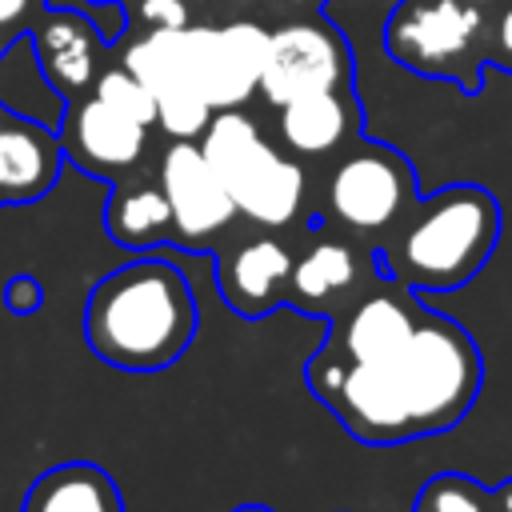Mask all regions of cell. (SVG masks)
Returning a JSON list of instances; mask_svg holds the SVG:
<instances>
[{"mask_svg":"<svg viewBox=\"0 0 512 512\" xmlns=\"http://www.w3.org/2000/svg\"><path fill=\"white\" fill-rule=\"evenodd\" d=\"M484 360L476 340L444 312L424 308L420 324L388 352L340 368L312 396L364 444H404L456 428L480 396Z\"/></svg>","mask_w":512,"mask_h":512,"instance_id":"1","label":"cell"},{"mask_svg":"<svg viewBox=\"0 0 512 512\" xmlns=\"http://www.w3.org/2000/svg\"><path fill=\"white\" fill-rule=\"evenodd\" d=\"M196 296L172 260L140 256L100 276L84 304L88 348L124 372L176 364L196 336Z\"/></svg>","mask_w":512,"mask_h":512,"instance_id":"2","label":"cell"},{"mask_svg":"<svg viewBox=\"0 0 512 512\" xmlns=\"http://www.w3.org/2000/svg\"><path fill=\"white\" fill-rule=\"evenodd\" d=\"M496 240V196L480 184H448L404 212V220L372 248V264L412 292H456L488 264Z\"/></svg>","mask_w":512,"mask_h":512,"instance_id":"3","label":"cell"},{"mask_svg":"<svg viewBox=\"0 0 512 512\" xmlns=\"http://www.w3.org/2000/svg\"><path fill=\"white\" fill-rule=\"evenodd\" d=\"M196 144L236 200L240 220L268 232H284L308 220L304 164L280 152L244 108H220Z\"/></svg>","mask_w":512,"mask_h":512,"instance_id":"4","label":"cell"},{"mask_svg":"<svg viewBox=\"0 0 512 512\" xmlns=\"http://www.w3.org/2000/svg\"><path fill=\"white\" fill-rule=\"evenodd\" d=\"M416 200H420V180L408 156L360 132L344 152L332 156L316 216L352 244L372 252Z\"/></svg>","mask_w":512,"mask_h":512,"instance_id":"5","label":"cell"},{"mask_svg":"<svg viewBox=\"0 0 512 512\" xmlns=\"http://www.w3.org/2000/svg\"><path fill=\"white\" fill-rule=\"evenodd\" d=\"M384 52L424 76L480 92L488 56V12L468 0H396L384 20Z\"/></svg>","mask_w":512,"mask_h":512,"instance_id":"6","label":"cell"},{"mask_svg":"<svg viewBox=\"0 0 512 512\" xmlns=\"http://www.w3.org/2000/svg\"><path fill=\"white\" fill-rule=\"evenodd\" d=\"M356 60L344 32L324 16H284L268 28V52L260 68V96L280 108L288 100L356 88Z\"/></svg>","mask_w":512,"mask_h":512,"instance_id":"7","label":"cell"},{"mask_svg":"<svg viewBox=\"0 0 512 512\" xmlns=\"http://www.w3.org/2000/svg\"><path fill=\"white\" fill-rule=\"evenodd\" d=\"M268 24L236 16L224 24H188V72L200 96L220 108H244L260 92Z\"/></svg>","mask_w":512,"mask_h":512,"instance_id":"8","label":"cell"},{"mask_svg":"<svg viewBox=\"0 0 512 512\" xmlns=\"http://www.w3.org/2000/svg\"><path fill=\"white\" fill-rule=\"evenodd\" d=\"M156 180L172 208V228L180 248H212L232 236L240 212L196 140H168L156 160Z\"/></svg>","mask_w":512,"mask_h":512,"instance_id":"9","label":"cell"},{"mask_svg":"<svg viewBox=\"0 0 512 512\" xmlns=\"http://www.w3.org/2000/svg\"><path fill=\"white\" fill-rule=\"evenodd\" d=\"M56 132H60L64 160L96 180H108V184L140 172V164L148 160V148H152V128L116 112L96 92L64 100Z\"/></svg>","mask_w":512,"mask_h":512,"instance_id":"10","label":"cell"},{"mask_svg":"<svg viewBox=\"0 0 512 512\" xmlns=\"http://www.w3.org/2000/svg\"><path fill=\"white\" fill-rule=\"evenodd\" d=\"M28 40H32L36 68H40L44 84L60 100L92 92L96 76L112 60L108 32L80 8H44L40 20L32 24Z\"/></svg>","mask_w":512,"mask_h":512,"instance_id":"11","label":"cell"},{"mask_svg":"<svg viewBox=\"0 0 512 512\" xmlns=\"http://www.w3.org/2000/svg\"><path fill=\"white\" fill-rule=\"evenodd\" d=\"M292 248L260 228L248 236H236L228 248H216V292L220 300L244 316V320H260L272 308L288 304V276H292Z\"/></svg>","mask_w":512,"mask_h":512,"instance_id":"12","label":"cell"},{"mask_svg":"<svg viewBox=\"0 0 512 512\" xmlns=\"http://www.w3.org/2000/svg\"><path fill=\"white\" fill-rule=\"evenodd\" d=\"M376 276L372 252L352 244L348 236L320 232L292 256L288 304L308 316H332Z\"/></svg>","mask_w":512,"mask_h":512,"instance_id":"13","label":"cell"},{"mask_svg":"<svg viewBox=\"0 0 512 512\" xmlns=\"http://www.w3.org/2000/svg\"><path fill=\"white\" fill-rule=\"evenodd\" d=\"M364 128L356 88L312 92L276 108V136L296 160H332Z\"/></svg>","mask_w":512,"mask_h":512,"instance_id":"14","label":"cell"},{"mask_svg":"<svg viewBox=\"0 0 512 512\" xmlns=\"http://www.w3.org/2000/svg\"><path fill=\"white\" fill-rule=\"evenodd\" d=\"M60 168H64L60 132L36 116L8 108L0 124V208L32 204L48 196L60 180Z\"/></svg>","mask_w":512,"mask_h":512,"instance_id":"15","label":"cell"},{"mask_svg":"<svg viewBox=\"0 0 512 512\" xmlns=\"http://www.w3.org/2000/svg\"><path fill=\"white\" fill-rule=\"evenodd\" d=\"M104 232L132 252H148L156 244H176V228H172V208L168 196L152 176H124L112 184L108 204H104Z\"/></svg>","mask_w":512,"mask_h":512,"instance_id":"16","label":"cell"},{"mask_svg":"<svg viewBox=\"0 0 512 512\" xmlns=\"http://www.w3.org/2000/svg\"><path fill=\"white\" fill-rule=\"evenodd\" d=\"M20 512H124V504L100 464L68 460L32 480Z\"/></svg>","mask_w":512,"mask_h":512,"instance_id":"17","label":"cell"},{"mask_svg":"<svg viewBox=\"0 0 512 512\" xmlns=\"http://www.w3.org/2000/svg\"><path fill=\"white\" fill-rule=\"evenodd\" d=\"M412 512H512V476L496 488H480L464 472H440L424 480Z\"/></svg>","mask_w":512,"mask_h":512,"instance_id":"18","label":"cell"},{"mask_svg":"<svg viewBox=\"0 0 512 512\" xmlns=\"http://www.w3.org/2000/svg\"><path fill=\"white\" fill-rule=\"evenodd\" d=\"M92 92H96L104 104H112L116 112H124V116H132V120L156 128V96H152V88H148L136 72H128L116 56L104 64V72L96 76Z\"/></svg>","mask_w":512,"mask_h":512,"instance_id":"19","label":"cell"},{"mask_svg":"<svg viewBox=\"0 0 512 512\" xmlns=\"http://www.w3.org/2000/svg\"><path fill=\"white\" fill-rule=\"evenodd\" d=\"M216 108L196 88H176L168 96H156V128L168 140H200Z\"/></svg>","mask_w":512,"mask_h":512,"instance_id":"20","label":"cell"},{"mask_svg":"<svg viewBox=\"0 0 512 512\" xmlns=\"http://www.w3.org/2000/svg\"><path fill=\"white\" fill-rule=\"evenodd\" d=\"M124 12L132 16V28H188L192 24V0H128Z\"/></svg>","mask_w":512,"mask_h":512,"instance_id":"21","label":"cell"},{"mask_svg":"<svg viewBox=\"0 0 512 512\" xmlns=\"http://www.w3.org/2000/svg\"><path fill=\"white\" fill-rule=\"evenodd\" d=\"M44 8H48V0H0V56L12 48V40L32 32V24L40 20Z\"/></svg>","mask_w":512,"mask_h":512,"instance_id":"22","label":"cell"},{"mask_svg":"<svg viewBox=\"0 0 512 512\" xmlns=\"http://www.w3.org/2000/svg\"><path fill=\"white\" fill-rule=\"evenodd\" d=\"M488 56H492V68L512 72V0L488 12Z\"/></svg>","mask_w":512,"mask_h":512,"instance_id":"23","label":"cell"},{"mask_svg":"<svg viewBox=\"0 0 512 512\" xmlns=\"http://www.w3.org/2000/svg\"><path fill=\"white\" fill-rule=\"evenodd\" d=\"M40 304H44V288H40V280H36L32 272H16V276H8V284H4V308H8V312H16V316H32Z\"/></svg>","mask_w":512,"mask_h":512,"instance_id":"24","label":"cell"},{"mask_svg":"<svg viewBox=\"0 0 512 512\" xmlns=\"http://www.w3.org/2000/svg\"><path fill=\"white\" fill-rule=\"evenodd\" d=\"M268 4H276L284 16H312L328 8V0H268Z\"/></svg>","mask_w":512,"mask_h":512,"instance_id":"25","label":"cell"},{"mask_svg":"<svg viewBox=\"0 0 512 512\" xmlns=\"http://www.w3.org/2000/svg\"><path fill=\"white\" fill-rule=\"evenodd\" d=\"M232 512H272L268 504H240V508H232Z\"/></svg>","mask_w":512,"mask_h":512,"instance_id":"26","label":"cell"},{"mask_svg":"<svg viewBox=\"0 0 512 512\" xmlns=\"http://www.w3.org/2000/svg\"><path fill=\"white\" fill-rule=\"evenodd\" d=\"M468 4H476V8H484V12H492L496 4H504V0H468Z\"/></svg>","mask_w":512,"mask_h":512,"instance_id":"27","label":"cell"},{"mask_svg":"<svg viewBox=\"0 0 512 512\" xmlns=\"http://www.w3.org/2000/svg\"><path fill=\"white\" fill-rule=\"evenodd\" d=\"M92 4H128V0H92Z\"/></svg>","mask_w":512,"mask_h":512,"instance_id":"28","label":"cell"},{"mask_svg":"<svg viewBox=\"0 0 512 512\" xmlns=\"http://www.w3.org/2000/svg\"><path fill=\"white\" fill-rule=\"evenodd\" d=\"M4 116H8V108H4V104H0V124H4Z\"/></svg>","mask_w":512,"mask_h":512,"instance_id":"29","label":"cell"},{"mask_svg":"<svg viewBox=\"0 0 512 512\" xmlns=\"http://www.w3.org/2000/svg\"><path fill=\"white\" fill-rule=\"evenodd\" d=\"M200 4H220V0H200Z\"/></svg>","mask_w":512,"mask_h":512,"instance_id":"30","label":"cell"}]
</instances>
